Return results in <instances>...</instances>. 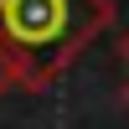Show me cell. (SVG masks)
<instances>
[{
  "mask_svg": "<svg viewBox=\"0 0 129 129\" xmlns=\"http://www.w3.org/2000/svg\"><path fill=\"white\" fill-rule=\"evenodd\" d=\"M119 62H124V67H129V31H124V36H119Z\"/></svg>",
  "mask_w": 129,
  "mask_h": 129,
  "instance_id": "obj_3",
  "label": "cell"
},
{
  "mask_svg": "<svg viewBox=\"0 0 129 129\" xmlns=\"http://www.w3.org/2000/svg\"><path fill=\"white\" fill-rule=\"evenodd\" d=\"M119 103H124V114H129V78H124V88H119Z\"/></svg>",
  "mask_w": 129,
  "mask_h": 129,
  "instance_id": "obj_4",
  "label": "cell"
},
{
  "mask_svg": "<svg viewBox=\"0 0 129 129\" xmlns=\"http://www.w3.org/2000/svg\"><path fill=\"white\" fill-rule=\"evenodd\" d=\"M109 26L114 0H0V41L16 62V88H52V78Z\"/></svg>",
  "mask_w": 129,
  "mask_h": 129,
  "instance_id": "obj_1",
  "label": "cell"
},
{
  "mask_svg": "<svg viewBox=\"0 0 129 129\" xmlns=\"http://www.w3.org/2000/svg\"><path fill=\"white\" fill-rule=\"evenodd\" d=\"M16 88V62H10V52H5V41H0V98Z\"/></svg>",
  "mask_w": 129,
  "mask_h": 129,
  "instance_id": "obj_2",
  "label": "cell"
}]
</instances>
